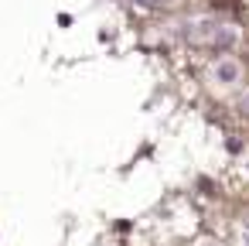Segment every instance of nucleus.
I'll use <instances>...</instances> for the list:
<instances>
[{
	"instance_id": "1",
	"label": "nucleus",
	"mask_w": 249,
	"mask_h": 246,
	"mask_svg": "<svg viewBox=\"0 0 249 246\" xmlns=\"http://www.w3.org/2000/svg\"><path fill=\"white\" fill-rule=\"evenodd\" d=\"M239 76H242V65H239L235 58H218V62L212 65V79H215L218 86H235Z\"/></svg>"
},
{
	"instance_id": "2",
	"label": "nucleus",
	"mask_w": 249,
	"mask_h": 246,
	"mask_svg": "<svg viewBox=\"0 0 249 246\" xmlns=\"http://www.w3.org/2000/svg\"><path fill=\"white\" fill-rule=\"evenodd\" d=\"M208 41L218 45V48H232V45L239 41V31H235V28H225V24H215V31H212Z\"/></svg>"
},
{
	"instance_id": "3",
	"label": "nucleus",
	"mask_w": 249,
	"mask_h": 246,
	"mask_svg": "<svg viewBox=\"0 0 249 246\" xmlns=\"http://www.w3.org/2000/svg\"><path fill=\"white\" fill-rule=\"evenodd\" d=\"M137 4H140V7H160L164 0H137Z\"/></svg>"
},
{
	"instance_id": "4",
	"label": "nucleus",
	"mask_w": 249,
	"mask_h": 246,
	"mask_svg": "<svg viewBox=\"0 0 249 246\" xmlns=\"http://www.w3.org/2000/svg\"><path fill=\"white\" fill-rule=\"evenodd\" d=\"M242 239H246V246H249V226H246V232H242Z\"/></svg>"
},
{
	"instance_id": "5",
	"label": "nucleus",
	"mask_w": 249,
	"mask_h": 246,
	"mask_svg": "<svg viewBox=\"0 0 249 246\" xmlns=\"http://www.w3.org/2000/svg\"><path fill=\"white\" fill-rule=\"evenodd\" d=\"M246 106H249V93H246Z\"/></svg>"
}]
</instances>
